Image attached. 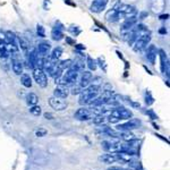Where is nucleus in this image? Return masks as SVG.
<instances>
[{"label":"nucleus","instance_id":"f03ea898","mask_svg":"<svg viewBox=\"0 0 170 170\" xmlns=\"http://www.w3.org/2000/svg\"><path fill=\"white\" fill-rule=\"evenodd\" d=\"M110 116H113L119 120H124V119H130L133 117V113L129 109H126L124 107H117L111 110Z\"/></svg>","mask_w":170,"mask_h":170},{"label":"nucleus","instance_id":"9b49d317","mask_svg":"<svg viewBox=\"0 0 170 170\" xmlns=\"http://www.w3.org/2000/svg\"><path fill=\"white\" fill-rule=\"evenodd\" d=\"M119 6H120V4H117L113 8L107 13V15H106V19H107V21H109V22H117L119 18H120Z\"/></svg>","mask_w":170,"mask_h":170},{"label":"nucleus","instance_id":"4be33fe9","mask_svg":"<svg viewBox=\"0 0 170 170\" xmlns=\"http://www.w3.org/2000/svg\"><path fill=\"white\" fill-rule=\"evenodd\" d=\"M61 55H62V48H60V47H57V48H55L52 52H51V56H50V59L51 60H58L61 57Z\"/></svg>","mask_w":170,"mask_h":170},{"label":"nucleus","instance_id":"6e6552de","mask_svg":"<svg viewBox=\"0 0 170 170\" xmlns=\"http://www.w3.org/2000/svg\"><path fill=\"white\" fill-rule=\"evenodd\" d=\"M108 1L109 0H93V2L91 4V11L92 13H95V14H100L102 13L106 7H107V5H108Z\"/></svg>","mask_w":170,"mask_h":170},{"label":"nucleus","instance_id":"7c9ffc66","mask_svg":"<svg viewBox=\"0 0 170 170\" xmlns=\"http://www.w3.org/2000/svg\"><path fill=\"white\" fill-rule=\"evenodd\" d=\"M68 31H69L72 34H74L75 36L81 33V28H79L78 26H70V27L68 28Z\"/></svg>","mask_w":170,"mask_h":170},{"label":"nucleus","instance_id":"58836bf2","mask_svg":"<svg viewBox=\"0 0 170 170\" xmlns=\"http://www.w3.org/2000/svg\"><path fill=\"white\" fill-rule=\"evenodd\" d=\"M43 116H44V118H45V119H49V120L53 119V115H52V113H50V112H45V113H44Z\"/></svg>","mask_w":170,"mask_h":170},{"label":"nucleus","instance_id":"bb28decb","mask_svg":"<svg viewBox=\"0 0 170 170\" xmlns=\"http://www.w3.org/2000/svg\"><path fill=\"white\" fill-rule=\"evenodd\" d=\"M72 64H73V61L70 59H66V60H61L59 64H58V66H59L62 70L64 69H69L70 66H72Z\"/></svg>","mask_w":170,"mask_h":170},{"label":"nucleus","instance_id":"c756f323","mask_svg":"<svg viewBox=\"0 0 170 170\" xmlns=\"http://www.w3.org/2000/svg\"><path fill=\"white\" fill-rule=\"evenodd\" d=\"M87 66L90 68V70H95L96 69V61L92 59L91 57H87Z\"/></svg>","mask_w":170,"mask_h":170},{"label":"nucleus","instance_id":"cd10ccee","mask_svg":"<svg viewBox=\"0 0 170 170\" xmlns=\"http://www.w3.org/2000/svg\"><path fill=\"white\" fill-rule=\"evenodd\" d=\"M83 90H84V89H82L79 85H73V86H72V91H70V93L73 94V95H77V94L82 93Z\"/></svg>","mask_w":170,"mask_h":170},{"label":"nucleus","instance_id":"f3484780","mask_svg":"<svg viewBox=\"0 0 170 170\" xmlns=\"http://www.w3.org/2000/svg\"><path fill=\"white\" fill-rule=\"evenodd\" d=\"M62 25L59 24V26H55L53 28H52V31H51V38H52V40H55V41H60V40H62V38H64V33H62Z\"/></svg>","mask_w":170,"mask_h":170},{"label":"nucleus","instance_id":"1a4fd4ad","mask_svg":"<svg viewBox=\"0 0 170 170\" xmlns=\"http://www.w3.org/2000/svg\"><path fill=\"white\" fill-rule=\"evenodd\" d=\"M119 14H120V18L121 17H130V16H135L136 14V9L133 6H129V5H121L119 6Z\"/></svg>","mask_w":170,"mask_h":170},{"label":"nucleus","instance_id":"e433bc0d","mask_svg":"<svg viewBox=\"0 0 170 170\" xmlns=\"http://www.w3.org/2000/svg\"><path fill=\"white\" fill-rule=\"evenodd\" d=\"M108 170H132L130 168H123V167H110Z\"/></svg>","mask_w":170,"mask_h":170},{"label":"nucleus","instance_id":"423d86ee","mask_svg":"<svg viewBox=\"0 0 170 170\" xmlns=\"http://www.w3.org/2000/svg\"><path fill=\"white\" fill-rule=\"evenodd\" d=\"M98 94L99 93H94V92H90V91H87L86 89H84L83 91H82V93H81V96H79V104H90L91 101L95 99L96 96H98Z\"/></svg>","mask_w":170,"mask_h":170},{"label":"nucleus","instance_id":"6ab92c4d","mask_svg":"<svg viewBox=\"0 0 170 170\" xmlns=\"http://www.w3.org/2000/svg\"><path fill=\"white\" fill-rule=\"evenodd\" d=\"M11 67H13V70L16 75H22L23 74V64L22 61L17 58H13V61H11Z\"/></svg>","mask_w":170,"mask_h":170},{"label":"nucleus","instance_id":"c03bdc74","mask_svg":"<svg viewBox=\"0 0 170 170\" xmlns=\"http://www.w3.org/2000/svg\"><path fill=\"white\" fill-rule=\"evenodd\" d=\"M65 2H67V4H69V5H72V6H74V7H75V6H76V5H75V4H74V2H72V1H70V0H65Z\"/></svg>","mask_w":170,"mask_h":170},{"label":"nucleus","instance_id":"2eb2a0df","mask_svg":"<svg viewBox=\"0 0 170 170\" xmlns=\"http://www.w3.org/2000/svg\"><path fill=\"white\" fill-rule=\"evenodd\" d=\"M50 49H51L50 43L41 42V43H39V44H38V47H36V52L39 53V56H40V57H45V56L49 53Z\"/></svg>","mask_w":170,"mask_h":170},{"label":"nucleus","instance_id":"5701e85b","mask_svg":"<svg viewBox=\"0 0 170 170\" xmlns=\"http://www.w3.org/2000/svg\"><path fill=\"white\" fill-rule=\"evenodd\" d=\"M120 137H121L124 141H126V142H132V141L135 140V136H134L133 133H130V130L124 132L123 134H120Z\"/></svg>","mask_w":170,"mask_h":170},{"label":"nucleus","instance_id":"ea45409f","mask_svg":"<svg viewBox=\"0 0 170 170\" xmlns=\"http://www.w3.org/2000/svg\"><path fill=\"white\" fill-rule=\"evenodd\" d=\"M75 48L78 49V50H84L85 49V47L83 45V44H76V45H75Z\"/></svg>","mask_w":170,"mask_h":170},{"label":"nucleus","instance_id":"f8f14e48","mask_svg":"<svg viewBox=\"0 0 170 170\" xmlns=\"http://www.w3.org/2000/svg\"><path fill=\"white\" fill-rule=\"evenodd\" d=\"M136 23H137V18H136V16L127 17L126 21H125V22L123 23V25H121V33H123V32H128V31H130V30L136 25Z\"/></svg>","mask_w":170,"mask_h":170},{"label":"nucleus","instance_id":"a211bd4d","mask_svg":"<svg viewBox=\"0 0 170 170\" xmlns=\"http://www.w3.org/2000/svg\"><path fill=\"white\" fill-rule=\"evenodd\" d=\"M68 89L66 86H57L56 89H55V91H53V96H56V98H60V99H66L68 96Z\"/></svg>","mask_w":170,"mask_h":170},{"label":"nucleus","instance_id":"37998d69","mask_svg":"<svg viewBox=\"0 0 170 170\" xmlns=\"http://www.w3.org/2000/svg\"><path fill=\"white\" fill-rule=\"evenodd\" d=\"M159 33L160 34H166L167 33V31H166V28H160V30H159Z\"/></svg>","mask_w":170,"mask_h":170},{"label":"nucleus","instance_id":"b1692460","mask_svg":"<svg viewBox=\"0 0 170 170\" xmlns=\"http://www.w3.org/2000/svg\"><path fill=\"white\" fill-rule=\"evenodd\" d=\"M9 57V52L6 49V42H0V58L6 59Z\"/></svg>","mask_w":170,"mask_h":170},{"label":"nucleus","instance_id":"72a5a7b5","mask_svg":"<svg viewBox=\"0 0 170 170\" xmlns=\"http://www.w3.org/2000/svg\"><path fill=\"white\" fill-rule=\"evenodd\" d=\"M98 62L100 64V67L103 68V72H107V65H106L104 58H103V57H100V58L98 59Z\"/></svg>","mask_w":170,"mask_h":170},{"label":"nucleus","instance_id":"a878e982","mask_svg":"<svg viewBox=\"0 0 170 170\" xmlns=\"http://www.w3.org/2000/svg\"><path fill=\"white\" fill-rule=\"evenodd\" d=\"M17 41H18V43L17 44H19V47L22 48V50L23 51H27V49H28V43H27V41H25L23 38H21V36H17Z\"/></svg>","mask_w":170,"mask_h":170},{"label":"nucleus","instance_id":"0eeeda50","mask_svg":"<svg viewBox=\"0 0 170 170\" xmlns=\"http://www.w3.org/2000/svg\"><path fill=\"white\" fill-rule=\"evenodd\" d=\"M94 117V113L92 112V110L87 109V108H81L75 112V118L77 120H89V119L93 118Z\"/></svg>","mask_w":170,"mask_h":170},{"label":"nucleus","instance_id":"79ce46f5","mask_svg":"<svg viewBox=\"0 0 170 170\" xmlns=\"http://www.w3.org/2000/svg\"><path fill=\"white\" fill-rule=\"evenodd\" d=\"M66 42L69 43V44H75V42H74V41H73L70 38H66Z\"/></svg>","mask_w":170,"mask_h":170},{"label":"nucleus","instance_id":"aec40b11","mask_svg":"<svg viewBox=\"0 0 170 170\" xmlns=\"http://www.w3.org/2000/svg\"><path fill=\"white\" fill-rule=\"evenodd\" d=\"M39 101V98H38V95L35 93H28L26 95V103L28 104V106H35L36 103Z\"/></svg>","mask_w":170,"mask_h":170},{"label":"nucleus","instance_id":"4468645a","mask_svg":"<svg viewBox=\"0 0 170 170\" xmlns=\"http://www.w3.org/2000/svg\"><path fill=\"white\" fill-rule=\"evenodd\" d=\"M99 159L104 163H115V162L119 161V155L116 152L106 153V154H102Z\"/></svg>","mask_w":170,"mask_h":170},{"label":"nucleus","instance_id":"f704fd0d","mask_svg":"<svg viewBox=\"0 0 170 170\" xmlns=\"http://www.w3.org/2000/svg\"><path fill=\"white\" fill-rule=\"evenodd\" d=\"M111 144H112V143L108 142V141H103V142H102V147H103L106 151H110Z\"/></svg>","mask_w":170,"mask_h":170},{"label":"nucleus","instance_id":"c9c22d12","mask_svg":"<svg viewBox=\"0 0 170 170\" xmlns=\"http://www.w3.org/2000/svg\"><path fill=\"white\" fill-rule=\"evenodd\" d=\"M108 121H109V123H111V124H117V123H118V121H120V120H119V119H117L116 117H113V116H109V117H108Z\"/></svg>","mask_w":170,"mask_h":170},{"label":"nucleus","instance_id":"39448f33","mask_svg":"<svg viewBox=\"0 0 170 170\" xmlns=\"http://www.w3.org/2000/svg\"><path fill=\"white\" fill-rule=\"evenodd\" d=\"M140 125H141V121H140V120H137V119H129V120L126 121V123L118 125V126H117V130H123V132L132 130V129L138 128Z\"/></svg>","mask_w":170,"mask_h":170},{"label":"nucleus","instance_id":"412c9836","mask_svg":"<svg viewBox=\"0 0 170 170\" xmlns=\"http://www.w3.org/2000/svg\"><path fill=\"white\" fill-rule=\"evenodd\" d=\"M21 83L23 84V86L25 87H31L32 86V78L28 74H22V77H21Z\"/></svg>","mask_w":170,"mask_h":170},{"label":"nucleus","instance_id":"473e14b6","mask_svg":"<svg viewBox=\"0 0 170 170\" xmlns=\"http://www.w3.org/2000/svg\"><path fill=\"white\" fill-rule=\"evenodd\" d=\"M47 129H44V128H39V129H36V132H35V135L38 136V137H43V136L47 135Z\"/></svg>","mask_w":170,"mask_h":170},{"label":"nucleus","instance_id":"c85d7f7f","mask_svg":"<svg viewBox=\"0 0 170 170\" xmlns=\"http://www.w3.org/2000/svg\"><path fill=\"white\" fill-rule=\"evenodd\" d=\"M104 121V116L103 115H95L93 117V123L95 125H101Z\"/></svg>","mask_w":170,"mask_h":170},{"label":"nucleus","instance_id":"dca6fc26","mask_svg":"<svg viewBox=\"0 0 170 170\" xmlns=\"http://www.w3.org/2000/svg\"><path fill=\"white\" fill-rule=\"evenodd\" d=\"M91 79H92V74L91 72H84L82 75H81V78H79V86L82 89H85L87 87L90 83H91Z\"/></svg>","mask_w":170,"mask_h":170},{"label":"nucleus","instance_id":"2f4dec72","mask_svg":"<svg viewBox=\"0 0 170 170\" xmlns=\"http://www.w3.org/2000/svg\"><path fill=\"white\" fill-rule=\"evenodd\" d=\"M36 32H38V35L40 38H44L45 36V31H44V27L42 25H38L36 26Z\"/></svg>","mask_w":170,"mask_h":170},{"label":"nucleus","instance_id":"9d476101","mask_svg":"<svg viewBox=\"0 0 170 170\" xmlns=\"http://www.w3.org/2000/svg\"><path fill=\"white\" fill-rule=\"evenodd\" d=\"M158 53L160 56V62H161V72L164 74H169V61L167 58V55L163 50H158Z\"/></svg>","mask_w":170,"mask_h":170},{"label":"nucleus","instance_id":"f257e3e1","mask_svg":"<svg viewBox=\"0 0 170 170\" xmlns=\"http://www.w3.org/2000/svg\"><path fill=\"white\" fill-rule=\"evenodd\" d=\"M33 78L36 84L41 87H47L48 85V77L44 70L41 68H34L33 69Z\"/></svg>","mask_w":170,"mask_h":170},{"label":"nucleus","instance_id":"393cba45","mask_svg":"<svg viewBox=\"0 0 170 170\" xmlns=\"http://www.w3.org/2000/svg\"><path fill=\"white\" fill-rule=\"evenodd\" d=\"M30 112L33 115V116H35V117H39L41 113H42V110H41V107L40 106H32L31 108H30Z\"/></svg>","mask_w":170,"mask_h":170},{"label":"nucleus","instance_id":"4c0bfd02","mask_svg":"<svg viewBox=\"0 0 170 170\" xmlns=\"http://www.w3.org/2000/svg\"><path fill=\"white\" fill-rule=\"evenodd\" d=\"M147 95H149V98L146 96V104H152L153 103V98L151 96V94L150 93H146Z\"/></svg>","mask_w":170,"mask_h":170},{"label":"nucleus","instance_id":"7ed1b4c3","mask_svg":"<svg viewBox=\"0 0 170 170\" xmlns=\"http://www.w3.org/2000/svg\"><path fill=\"white\" fill-rule=\"evenodd\" d=\"M151 41V34L147 33L144 34V35H141L137 38L135 42H134V45H133V50L135 52H138V51L143 50L145 47H147V44Z\"/></svg>","mask_w":170,"mask_h":170},{"label":"nucleus","instance_id":"a19ab883","mask_svg":"<svg viewBox=\"0 0 170 170\" xmlns=\"http://www.w3.org/2000/svg\"><path fill=\"white\" fill-rule=\"evenodd\" d=\"M159 18L162 19V21H164V19H168V18H169V15H168V14H166V15H160Z\"/></svg>","mask_w":170,"mask_h":170},{"label":"nucleus","instance_id":"20e7f679","mask_svg":"<svg viewBox=\"0 0 170 170\" xmlns=\"http://www.w3.org/2000/svg\"><path fill=\"white\" fill-rule=\"evenodd\" d=\"M49 104L52 109H55L56 111H62L67 108L68 103L65 99H60V98H56L52 96L49 99Z\"/></svg>","mask_w":170,"mask_h":170},{"label":"nucleus","instance_id":"ddd939ff","mask_svg":"<svg viewBox=\"0 0 170 170\" xmlns=\"http://www.w3.org/2000/svg\"><path fill=\"white\" fill-rule=\"evenodd\" d=\"M157 56H158V49H157V47L153 45V44H150L149 48H147V50H146V56H145L146 59H147V61H149L150 64L154 65Z\"/></svg>","mask_w":170,"mask_h":170}]
</instances>
